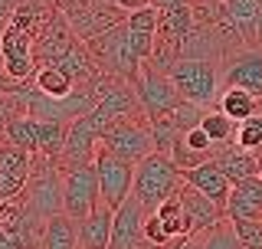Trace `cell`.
Segmentation results:
<instances>
[{
	"label": "cell",
	"instance_id": "cell-5",
	"mask_svg": "<svg viewBox=\"0 0 262 249\" xmlns=\"http://www.w3.org/2000/svg\"><path fill=\"white\" fill-rule=\"evenodd\" d=\"M23 197L43 220L62 213V171L56 164V157H46L39 151L33 154V171H30Z\"/></svg>",
	"mask_w": 262,
	"mask_h": 249
},
{
	"label": "cell",
	"instance_id": "cell-37",
	"mask_svg": "<svg viewBox=\"0 0 262 249\" xmlns=\"http://www.w3.org/2000/svg\"><path fill=\"white\" fill-rule=\"evenodd\" d=\"M102 4H115V0H102Z\"/></svg>",
	"mask_w": 262,
	"mask_h": 249
},
{
	"label": "cell",
	"instance_id": "cell-34",
	"mask_svg": "<svg viewBox=\"0 0 262 249\" xmlns=\"http://www.w3.org/2000/svg\"><path fill=\"white\" fill-rule=\"evenodd\" d=\"M256 46H262V0H256Z\"/></svg>",
	"mask_w": 262,
	"mask_h": 249
},
{
	"label": "cell",
	"instance_id": "cell-32",
	"mask_svg": "<svg viewBox=\"0 0 262 249\" xmlns=\"http://www.w3.org/2000/svg\"><path fill=\"white\" fill-rule=\"evenodd\" d=\"M164 249H200V236H177V239H170Z\"/></svg>",
	"mask_w": 262,
	"mask_h": 249
},
{
	"label": "cell",
	"instance_id": "cell-16",
	"mask_svg": "<svg viewBox=\"0 0 262 249\" xmlns=\"http://www.w3.org/2000/svg\"><path fill=\"white\" fill-rule=\"evenodd\" d=\"M213 164L226 174L229 180H243V177H252V174H262V164L256 154H249L246 148H239L236 141H223V144L213 148Z\"/></svg>",
	"mask_w": 262,
	"mask_h": 249
},
{
	"label": "cell",
	"instance_id": "cell-19",
	"mask_svg": "<svg viewBox=\"0 0 262 249\" xmlns=\"http://www.w3.org/2000/svg\"><path fill=\"white\" fill-rule=\"evenodd\" d=\"M216 13L226 27L239 33L246 46H256V0H220Z\"/></svg>",
	"mask_w": 262,
	"mask_h": 249
},
{
	"label": "cell",
	"instance_id": "cell-22",
	"mask_svg": "<svg viewBox=\"0 0 262 249\" xmlns=\"http://www.w3.org/2000/svg\"><path fill=\"white\" fill-rule=\"evenodd\" d=\"M216 109H223L233 121H243V118H249V115L259 112V95L246 92L239 86H226L216 98Z\"/></svg>",
	"mask_w": 262,
	"mask_h": 249
},
{
	"label": "cell",
	"instance_id": "cell-20",
	"mask_svg": "<svg viewBox=\"0 0 262 249\" xmlns=\"http://www.w3.org/2000/svg\"><path fill=\"white\" fill-rule=\"evenodd\" d=\"M39 249H79V220L69 213H56L43 226V246Z\"/></svg>",
	"mask_w": 262,
	"mask_h": 249
},
{
	"label": "cell",
	"instance_id": "cell-33",
	"mask_svg": "<svg viewBox=\"0 0 262 249\" xmlns=\"http://www.w3.org/2000/svg\"><path fill=\"white\" fill-rule=\"evenodd\" d=\"M151 0H115V7H121L125 13H131V10H138V7H147Z\"/></svg>",
	"mask_w": 262,
	"mask_h": 249
},
{
	"label": "cell",
	"instance_id": "cell-21",
	"mask_svg": "<svg viewBox=\"0 0 262 249\" xmlns=\"http://www.w3.org/2000/svg\"><path fill=\"white\" fill-rule=\"evenodd\" d=\"M151 213L161 220V230L167 233V239H174V236H193V223H190V217H187V210H184V203H180L177 194L170 197V200H164L158 210H151Z\"/></svg>",
	"mask_w": 262,
	"mask_h": 249
},
{
	"label": "cell",
	"instance_id": "cell-6",
	"mask_svg": "<svg viewBox=\"0 0 262 249\" xmlns=\"http://www.w3.org/2000/svg\"><path fill=\"white\" fill-rule=\"evenodd\" d=\"M135 95H138V105H141V112L147 118H158V115H167L174 112L180 102H184V95L177 92V86L170 82V76L161 69L158 63L144 59L141 69H138L135 76Z\"/></svg>",
	"mask_w": 262,
	"mask_h": 249
},
{
	"label": "cell",
	"instance_id": "cell-2",
	"mask_svg": "<svg viewBox=\"0 0 262 249\" xmlns=\"http://www.w3.org/2000/svg\"><path fill=\"white\" fill-rule=\"evenodd\" d=\"M170 82L177 86V92L187 102H196L203 109L216 105L220 92H223V66L213 59H196V56H177L174 63H167L164 69Z\"/></svg>",
	"mask_w": 262,
	"mask_h": 249
},
{
	"label": "cell",
	"instance_id": "cell-23",
	"mask_svg": "<svg viewBox=\"0 0 262 249\" xmlns=\"http://www.w3.org/2000/svg\"><path fill=\"white\" fill-rule=\"evenodd\" d=\"M66 131H69V121L36 118V141H39V154H46V157H59L62 144H66Z\"/></svg>",
	"mask_w": 262,
	"mask_h": 249
},
{
	"label": "cell",
	"instance_id": "cell-4",
	"mask_svg": "<svg viewBox=\"0 0 262 249\" xmlns=\"http://www.w3.org/2000/svg\"><path fill=\"white\" fill-rule=\"evenodd\" d=\"M85 46H89V53H92V59L98 63L102 72H112V76H118L125 82H135L138 69H141V59L135 56V49L128 43V27L125 23L98 33L92 39H85Z\"/></svg>",
	"mask_w": 262,
	"mask_h": 249
},
{
	"label": "cell",
	"instance_id": "cell-14",
	"mask_svg": "<svg viewBox=\"0 0 262 249\" xmlns=\"http://www.w3.org/2000/svg\"><path fill=\"white\" fill-rule=\"evenodd\" d=\"M213 148H216V144L210 141V135L196 125V128H187V131H180V135L174 138V144H170V157H174V164L180 171H190V168H196V164L210 161Z\"/></svg>",
	"mask_w": 262,
	"mask_h": 249
},
{
	"label": "cell",
	"instance_id": "cell-25",
	"mask_svg": "<svg viewBox=\"0 0 262 249\" xmlns=\"http://www.w3.org/2000/svg\"><path fill=\"white\" fill-rule=\"evenodd\" d=\"M236 125H239V121H233L223 109H216V105H213V109H207V112H203V118H200V128L210 135L213 144L233 141V138H236Z\"/></svg>",
	"mask_w": 262,
	"mask_h": 249
},
{
	"label": "cell",
	"instance_id": "cell-3",
	"mask_svg": "<svg viewBox=\"0 0 262 249\" xmlns=\"http://www.w3.org/2000/svg\"><path fill=\"white\" fill-rule=\"evenodd\" d=\"M102 148L118 154V157H125L131 164H138L141 157L158 151L154 135H151V118L144 112H138V115H121V118L108 121L102 131Z\"/></svg>",
	"mask_w": 262,
	"mask_h": 249
},
{
	"label": "cell",
	"instance_id": "cell-36",
	"mask_svg": "<svg viewBox=\"0 0 262 249\" xmlns=\"http://www.w3.org/2000/svg\"><path fill=\"white\" fill-rule=\"evenodd\" d=\"M207 4H213V7H216V4H220V0H207Z\"/></svg>",
	"mask_w": 262,
	"mask_h": 249
},
{
	"label": "cell",
	"instance_id": "cell-12",
	"mask_svg": "<svg viewBox=\"0 0 262 249\" xmlns=\"http://www.w3.org/2000/svg\"><path fill=\"white\" fill-rule=\"evenodd\" d=\"M30 171H33V154L13 141H4L0 144V203L13 200L27 190Z\"/></svg>",
	"mask_w": 262,
	"mask_h": 249
},
{
	"label": "cell",
	"instance_id": "cell-27",
	"mask_svg": "<svg viewBox=\"0 0 262 249\" xmlns=\"http://www.w3.org/2000/svg\"><path fill=\"white\" fill-rule=\"evenodd\" d=\"M233 141L239 148H246L249 154L262 157V112L249 115V118H243L239 125H236V138Z\"/></svg>",
	"mask_w": 262,
	"mask_h": 249
},
{
	"label": "cell",
	"instance_id": "cell-30",
	"mask_svg": "<svg viewBox=\"0 0 262 249\" xmlns=\"http://www.w3.org/2000/svg\"><path fill=\"white\" fill-rule=\"evenodd\" d=\"M128 27V23H125ZM154 36L158 33H144V30H128V43H131V49H135V56L138 59H151L154 56Z\"/></svg>",
	"mask_w": 262,
	"mask_h": 249
},
{
	"label": "cell",
	"instance_id": "cell-11",
	"mask_svg": "<svg viewBox=\"0 0 262 249\" xmlns=\"http://www.w3.org/2000/svg\"><path fill=\"white\" fill-rule=\"evenodd\" d=\"M239 86L262 98V46H243L223 59V89Z\"/></svg>",
	"mask_w": 262,
	"mask_h": 249
},
{
	"label": "cell",
	"instance_id": "cell-24",
	"mask_svg": "<svg viewBox=\"0 0 262 249\" xmlns=\"http://www.w3.org/2000/svg\"><path fill=\"white\" fill-rule=\"evenodd\" d=\"M196 236H200V249H246L243 239L236 236V226L229 217H223L220 223H213L210 230H203Z\"/></svg>",
	"mask_w": 262,
	"mask_h": 249
},
{
	"label": "cell",
	"instance_id": "cell-38",
	"mask_svg": "<svg viewBox=\"0 0 262 249\" xmlns=\"http://www.w3.org/2000/svg\"><path fill=\"white\" fill-rule=\"evenodd\" d=\"M259 164H262V157H259Z\"/></svg>",
	"mask_w": 262,
	"mask_h": 249
},
{
	"label": "cell",
	"instance_id": "cell-29",
	"mask_svg": "<svg viewBox=\"0 0 262 249\" xmlns=\"http://www.w3.org/2000/svg\"><path fill=\"white\" fill-rule=\"evenodd\" d=\"M233 226L246 249H262V220H233Z\"/></svg>",
	"mask_w": 262,
	"mask_h": 249
},
{
	"label": "cell",
	"instance_id": "cell-9",
	"mask_svg": "<svg viewBox=\"0 0 262 249\" xmlns=\"http://www.w3.org/2000/svg\"><path fill=\"white\" fill-rule=\"evenodd\" d=\"M95 171H98V187H102V203H108L112 210L121 206L125 197H131V184H135V164L125 157L98 148L95 154Z\"/></svg>",
	"mask_w": 262,
	"mask_h": 249
},
{
	"label": "cell",
	"instance_id": "cell-31",
	"mask_svg": "<svg viewBox=\"0 0 262 249\" xmlns=\"http://www.w3.org/2000/svg\"><path fill=\"white\" fill-rule=\"evenodd\" d=\"M16 4H20V0H0V33H4V27H7V20H10ZM0 89H4V66H0Z\"/></svg>",
	"mask_w": 262,
	"mask_h": 249
},
{
	"label": "cell",
	"instance_id": "cell-26",
	"mask_svg": "<svg viewBox=\"0 0 262 249\" xmlns=\"http://www.w3.org/2000/svg\"><path fill=\"white\" fill-rule=\"evenodd\" d=\"M7 141H13V144L27 148L30 154H36V151H39V141H36V118H33L30 112H20L10 125H7Z\"/></svg>",
	"mask_w": 262,
	"mask_h": 249
},
{
	"label": "cell",
	"instance_id": "cell-18",
	"mask_svg": "<svg viewBox=\"0 0 262 249\" xmlns=\"http://www.w3.org/2000/svg\"><path fill=\"white\" fill-rule=\"evenodd\" d=\"M112 220H115V210L108 203H98L89 217H82L79 220V249H108Z\"/></svg>",
	"mask_w": 262,
	"mask_h": 249
},
{
	"label": "cell",
	"instance_id": "cell-1",
	"mask_svg": "<svg viewBox=\"0 0 262 249\" xmlns=\"http://www.w3.org/2000/svg\"><path fill=\"white\" fill-rule=\"evenodd\" d=\"M184 184V171L174 164V157L164 154V151H151L147 157L135 164V184H131V194L141 200V206L147 213L158 210L164 200L180 190Z\"/></svg>",
	"mask_w": 262,
	"mask_h": 249
},
{
	"label": "cell",
	"instance_id": "cell-35",
	"mask_svg": "<svg viewBox=\"0 0 262 249\" xmlns=\"http://www.w3.org/2000/svg\"><path fill=\"white\" fill-rule=\"evenodd\" d=\"M158 10H170V7H180V4H190V0H151Z\"/></svg>",
	"mask_w": 262,
	"mask_h": 249
},
{
	"label": "cell",
	"instance_id": "cell-15",
	"mask_svg": "<svg viewBox=\"0 0 262 249\" xmlns=\"http://www.w3.org/2000/svg\"><path fill=\"white\" fill-rule=\"evenodd\" d=\"M177 197H180V203H184L187 217H190V223H193V233H203V230H210L213 223H220V220L226 217V210H223V206H220L216 200H210L203 190L190 187L187 180L180 184Z\"/></svg>",
	"mask_w": 262,
	"mask_h": 249
},
{
	"label": "cell",
	"instance_id": "cell-28",
	"mask_svg": "<svg viewBox=\"0 0 262 249\" xmlns=\"http://www.w3.org/2000/svg\"><path fill=\"white\" fill-rule=\"evenodd\" d=\"M203 112H207L203 105L187 102V98H184V102H180L177 109L170 112V115H174V125H177V135H180V131H187V128H196V125H200V118H203Z\"/></svg>",
	"mask_w": 262,
	"mask_h": 249
},
{
	"label": "cell",
	"instance_id": "cell-13",
	"mask_svg": "<svg viewBox=\"0 0 262 249\" xmlns=\"http://www.w3.org/2000/svg\"><path fill=\"white\" fill-rule=\"evenodd\" d=\"M226 217L229 220H262V174L243 177L229 187Z\"/></svg>",
	"mask_w": 262,
	"mask_h": 249
},
{
	"label": "cell",
	"instance_id": "cell-10",
	"mask_svg": "<svg viewBox=\"0 0 262 249\" xmlns=\"http://www.w3.org/2000/svg\"><path fill=\"white\" fill-rule=\"evenodd\" d=\"M144 206L135 194L125 197L121 206H115V220H112V243L108 249H161L144 236Z\"/></svg>",
	"mask_w": 262,
	"mask_h": 249
},
{
	"label": "cell",
	"instance_id": "cell-7",
	"mask_svg": "<svg viewBox=\"0 0 262 249\" xmlns=\"http://www.w3.org/2000/svg\"><path fill=\"white\" fill-rule=\"evenodd\" d=\"M102 203V187H98V171L95 161L82 168L62 171V213L72 220H82Z\"/></svg>",
	"mask_w": 262,
	"mask_h": 249
},
{
	"label": "cell",
	"instance_id": "cell-17",
	"mask_svg": "<svg viewBox=\"0 0 262 249\" xmlns=\"http://www.w3.org/2000/svg\"><path fill=\"white\" fill-rule=\"evenodd\" d=\"M184 180H187L190 187L203 190L210 200H216V203L226 210V197H229L233 180H229L226 174L220 171L216 164H213V157H210V161H203V164H196V168H190V171H184Z\"/></svg>",
	"mask_w": 262,
	"mask_h": 249
},
{
	"label": "cell",
	"instance_id": "cell-8",
	"mask_svg": "<svg viewBox=\"0 0 262 249\" xmlns=\"http://www.w3.org/2000/svg\"><path fill=\"white\" fill-rule=\"evenodd\" d=\"M98 148H102V128L89 118V115H79V118L69 121V131H66V144L56 164L59 171H72V168H82V164H92Z\"/></svg>",
	"mask_w": 262,
	"mask_h": 249
}]
</instances>
